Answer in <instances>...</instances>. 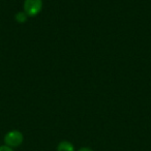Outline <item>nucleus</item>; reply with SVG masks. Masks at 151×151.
Segmentation results:
<instances>
[{
    "instance_id": "f257e3e1",
    "label": "nucleus",
    "mask_w": 151,
    "mask_h": 151,
    "mask_svg": "<svg viewBox=\"0 0 151 151\" xmlns=\"http://www.w3.org/2000/svg\"><path fill=\"white\" fill-rule=\"evenodd\" d=\"M24 141V136L20 130L13 129L6 132L4 136V143L6 146L11 147V148H17V147L21 146L22 143Z\"/></svg>"
},
{
    "instance_id": "f03ea898",
    "label": "nucleus",
    "mask_w": 151,
    "mask_h": 151,
    "mask_svg": "<svg viewBox=\"0 0 151 151\" xmlns=\"http://www.w3.org/2000/svg\"><path fill=\"white\" fill-rule=\"evenodd\" d=\"M23 9L27 17H36L42 9V0H25Z\"/></svg>"
},
{
    "instance_id": "7ed1b4c3",
    "label": "nucleus",
    "mask_w": 151,
    "mask_h": 151,
    "mask_svg": "<svg viewBox=\"0 0 151 151\" xmlns=\"http://www.w3.org/2000/svg\"><path fill=\"white\" fill-rule=\"evenodd\" d=\"M56 151H76L75 146L69 141H61L56 147Z\"/></svg>"
},
{
    "instance_id": "20e7f679",
    "label": "nucleus",
    "mask_w": 151,
    "mask_h": 151,
    "mask_svg": "<svg viewBox=\"0 0 151 151\" xmlns=\"http://www.w3.org/2000/svg\"><path fill=\"white\" fill-rule=\"evenodd\" d=\"M27 18H28L27 15H26L24 12H20V13L16 14L15 19H16V21H17L18 23H24V22L27 21Z\"/></svg>"
},
{
    "instance_id": "39448f33",
    "label": "nucleus",
    "mask_w": 151,
    "mask_h": 151,
    "mask_svg": "<svg viewBox=\"0 0 151 151\" xmlns=\"http://www.w3.org/2000/svg\"><path fill=\"white\" fill-rule=\"evenodd\" d=\"M0 151H14V149L6 145H2V146H0Z\"/></svg>"
},
{
    "instance_id": "423d86ee",
    "label": "nucleus",
    "mask_w": 151,
    "mask_h": 151,
    "mask_svg": "<svg viewBox=\"0 0 151 151\" xmlns=\"http://www.w3.org/2000/svg\"><path fill=\"white\" fill-rule=\"evenodd\" d=\"M78 151H94V150H92V149L89 148V147H82V148H80Z\"/></svg>"
}]
</instances>
